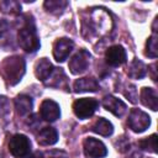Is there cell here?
Wrapping results in <instances>:
<instances>
[{
    "instance_id": "obj_4",
    "label": "cell",
    "mask_w": 158,
    "mask_h": 158,
    "mask_svg": "<svg viewBox=\"0 0 158 158\" xmlns=\"http://www.w3.org/2000/svg\"><path fill=\"white\" fill-rule=\"evenodd\" d=\"M98 106H99L98 100L93 98H83V99H78L77 101H74L73 111L77 117L84 120V118L90 117L96 111Z\"/></svg>"
},
{
    "instance_id": "obj_11",
    "label": "cell",
    "mask_w": 158,
    "mask_h": 158,
    "mask_svg": "<svg viewBox=\"0 0 158 158\" xmlns=\"http://www.w3.org/2000/svg\"><path fill=\"white\" fill-rule=\"evenodd\" d=\"M102 106L107 111L112 112L115 116H122L126 111V104L123 101H121L120 99H117L115 96H111V95L104 98Z\"/></svg>"
},
{
    "instance_id": "obj_24",
    "label": "cell",
    "mask_w": 158,
    "mask_h": 158,
    "mask_svg": "<svg viewBox=\"0 0 158 158\" xmlns=\"http://www.w3.org/2000/svg\"><path fill=\"white\" fill-rule=\"evenodd\" d=\"M7 28H9V22L6 20L0 19V37H2L5 35V32L7 31Z\"/></svg>"
},
{
    "instance_id": "obj_18",
    "label": "cell",
    "mask_w": 158,
    "mask_h": 158,
    "mask_svg": "<svg viewBox=\"0 0 158 158\" xmlns=\"http://www.w3.org/2000/svg\"><path fill=\"white\" fill-rule=\"evenodd\" d=\"M147 73V68L146 65L138 60V59H135L131 64H130V69H128V75L133 79H141L146 75Z\"/></svg>"
},
{
    "instance_id": "obj_16",
    "label": "cell",
    "mask_w": 158,
    "mask_h": 158,
    "mask_svg": "<svg viewBox=\"0 0 158 158\" xmlns=\"http://www.w3.org/2000/svg\"><path fill=\"white\" fill-rule=\"evenodd\" d=\"M15 109L19 115H27L32 109V99L27 95H19L15 99Z\"/></svg>"
},
{
    "instance_id": "obj_21",
    "label": "cell",
    "mask_w": 158,
    "mask_h": 158,
    "mask_svg": "<svg viewBox=\"0 0 158 158\" xmlns=\"http://www.w3.org/2000/svg\"><path fill=\"white\" fill-rule=\"evenodd\" d=\"M158 40H157V36L153 35L151 36L148 40H147V43H146V56L151 57V58H156L157 54H158Z\"/></svg>"
},
{
    "instance_id": "obj_1",
    "label": "cell",
    "mask_w": 158,
    "mask_h": 158,
    "mask_svg": "<svg viewBox=\"0 0 158 158\" xmlns=\"http://www.w3.org/2000/svg\"><path fill=\"white\" fill-rule=\"evenodd\" d=\"M1 68L6 80L11 85H15L21 80L22 75L25 74V60L20 56L9 57L2 62Z\"/></svg>"
},
{
    "instance_id": "obj_5",
    "label": "cell",
    "mask_w": 158,
    "mask_h": 158,
    "mask_svg": "<svg viewBox=\"0 0 158 158\" xmlns=\"http://www.w3.org/2000/svg\"><path fill=\"white\" fill-rule=\"evenodd\" d=\"M127 123H128L130 128L133 132L141 133V132L146 131L149 127V125H151V117L146 112H143L142 110L133 109V110H131V112L128 115Z\"/></svg>"
},
{
    "instance_id": "obj_14",
    "label": "cell",
    "mask_w": 158,
    "mask_h": 158,
    "mask_svg": "<svg viewBox=\"0 0 158 158\" xmlns=\"http://www.w3.org/2000/svg\"><path fill=\"white\" fill-rule=\"evenodd\" d=\"M37 141L42 146L54 144L58 141V132L53 127H43L37 135Z\"/></svg>"
},
{
    "instance_id": "obj_17",
    "label": "cell",
    "mask_w": 158,
    "mask_h": 158,
    "mask_svg": "<svg viewBox=\"0 0 158 158\" xmlns=\"http://www.w3.org/2000/svg\"><path fill=\"white\" fill-rule=\"evenodd\" d=\"M91 130L95 133H99L101 136H111L114 132V126L110 121H107L106 118H99L95 121V123L93 125Z\"/></svg>"
},
{
    "instance_id": "obj_19",
    "label": "cell",
    "mask_w": 158,
    "mask_h": 158,
    "mask_svg": "<svg viewBox=\"0 0 158 158\" xmlns=\"http://www.w3.org/2000/svg\"><path fill=\"white\" fill-rule=\"evenodd\" d=\"M67 5L68 2L63 0H48L44 2V9L53 15H60Z\"/></svg>"
},
{
    "instance_id": "obj_25",
    "label": "cell",
    "mask_w": 158,
    "mask_h": 158,
    "mask_svg": "<svg viewBox=\"0 0 158 158\" xmlns=\"http://www.w3.org/2000/svg\"><path fill=\"white\" fill-rule=\"evenodd\" d=\"M25 158H44V157H43V154H42V153H40V152H35L33 154H31V156L28 154V156H27V157H25Z\"/></svg>"
},
{
    "instance_id": "obj_22",
    "label": "cell",
    "mask_w": 158,
    "mask_h": 158,
    "mask_svg": "<svg viewBox=\"0 0 158 158\" xmlns=\"http://www.w3.org/2000/svg\"><path fill=\"white\" fill-rule=\"evenodd\" d=\"M139 146L142 149H146L148 152H152V153H156L157 152V136L156 135H152L142 141H139Z\"/></svg>"
},
{
    "instance_id": "obj_7",
    "label": "cell",
    "mask_w": 158,
    "mask_h": 158,
    "mask_svg": "<svg viewBox=\"0 0 158 158\" xmlns=\"http://www.w3.org/2000/svg\"><path fill=\"white\" fill-rule=\"evenodd\" d=\"M89 60H90V53L85 49H80L69 60V69L72 74L78 75V74L84 73L89 65Z\"/></svg>"
},
{
    "instance_id": "obj_13",
    "label": "cell",
    "mask_w": 158,
    "mask_h": 158,
    "mask_svg": "<svg viewBox=\"0 0 158 158\" xmlns=\"http://www.w3.org/2000/svg\"><path fill=\"white\" fill-rule=\"evenodd\" d=\"M141 101L144 106L149 107L153 111H157L158 109V96H157V91L152 88H142L141 90Z\"/></svg>"
},
{
    "instance_id": "obj_12",
    "label": "cell",
    "mask_w": 158,
    "mask_h": 158,
    "mask_svg": "<svg viewBox=\"0 0 158 158\" xmlns=\"http://www.w3.org/2000/svg\"><path fill=\"white\" fill-rule=\"evenodd\" d=\"M53 70H54V68L47 58H41L35 65V74L41 81H46L51 77Z\"/></svg>"
},
{
    "instance_id": "obj_6",
    "label": "cell",
    "mask_w": 158,
    "mask_h": 158,
    "mask_svg": "<svg viewBox=\"0 0 158 158\" xmlns=\"http://www.w3.org/2000/svg\"><path fill=\"white\" fill-rule=\"evenodd\" d=\"M84 154L86 158H102L107 154V149L101 141L88 137L84 141Z\"/></svg>"
},
{
    "instance_id": "obj_2",
    "label": "cell",
    "mask_w": 158,
    "mask_h": 158,
    "mask_svg": "<svg viewBox=\"0 0 158 158\" xmlns=\"http://www.w3.org/2000/svg\"><path fill=\"white\" fill-rule=\"evenodd\" d=\"M19 44L22 49H25L28 53H33L40 48V40L36 33V28L33 25V21L27 20L25 26L19 31Z\"/></svg>"
},
{
    "instance_id": "obj_9",
    "label": "cell",
    "mask_w": 158,
    "mask_h": 158,
    "mask_svg": "<svg viewBox=\"0 0 158 158\" xmlns=\"http://www.w3.org/2000/svg\"><path fill=\"white\" fill-rule=\"evenodd\" d=\"M105 59H106V63L111 67L122 65L126 62V51L123 49L122 46H118V44L112 46L107 48L105 53Z\"/></svg>"
},
{
    "instance_id": "obj_23",
    "label": "cell",
    "mask_w": 158,
    "mask_h": 158,
    "mask_svg": "<svg viewBox=\"0 0 158 158\" xmlns=\"http://www.w3.org/2000/svg\"><path fill=\"white\" fill-rule=\"evenodd\" d=\"M46 156L48 158H67L68 157L64 151H59V149H52V151L47 152Z\"/></svg>"
},
{
    "instance_id": "obj_15",
    "label": "cell",
    "mask_w": 158,
    "mask_h": 158,
    "mask_svg": "<svg viewBox=\"0 0 158 158\" xmlns=\"http://www.w3.org/2000/svg\"><path fill=\"white\" fill-rule=\"evenodd\" d=\"M99 89V83L94 78H81L75 80L74 83V91L75 93H84V91H96Z\"/></svg>"
},
{
    "instance_id": "obj_10",
    "label": "cell",
    "mask_w": 158,
    "mask_h": 158,
    "mask_svg": "<svg viewBox=\"0 0 158 158\" xmlns=\"http://www.w3.org/2000/svg\"><path fill=\"white\" fill-rule=\"evenodd\" d=\"M40 114H41V117L46 121H56L57 118H59L60 116V110H59V105L53 101V100H44L42 104H41V109H40Z\"/></svg>"
},
{
    "instance_id": "obj_8",
    "label": "cell",
    "mask_w": 158,
    "mask_h": 158,
    "mask_svg": "<svg viewBox=\"0 0 158 158\" xmlns=\"http://www.w3.org/2000/svg\"><path fill=\"white\" fill-rule=\"evenodd\" d=\"M74 43L68 38H59L54 42L53 46V57L57 62H64L69 53L73 51Z\"/></svg>"
},
{
    "instance_id": "obj_3",
    "label": "cell",
    "mask_w": 158,
    "mask_h": 158,
    "mask_svg": "<svg viewBox=\"0 0 158 158\" xmlns=\"http://www.w3.org/2000/svg\"><path fill=\"white\" fill-rule=\"evenodd\" d=\"M9 151L15 158H25L31 152V142L25 135H15L9 141Z\"/></svg>"
},
{
    "instance_id": "obj_20",
    "label": "cell",
    "mask_w": 158,
    "mask_h": 158,
    "mask_svg": "<svg viewBox=\"0 0 158 158\" xmlns=\"http://www.w3.org/2000/svg\"><path fill=\"white\" fill-rule=\"evenodd\" d=\"M0 10L5 14H17L21 10V5L15 0H4L0 2Z\"/></svg>"
}]
</instances>
